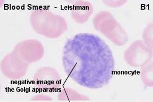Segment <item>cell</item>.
Masks as SVG:
<instances>
[{
    "label": "cell",
    "mask_w": 153,
    "mask_h": 102,
    "mask_svg": "<svg viewBox=\"0 0 153 102\" xmlns=\"http://www.w3.org/2000/svg\"><path fill=\"white\" fill-rule=\"evenodd\" d=\"M153 48L148 47L142 40H136L125 51L124 60L133 68H141L153 59Z\"/></svg>",
    "instance_id": "4"
},
{
    "label": "cell",
    "mask_w": 153,
    "mask_h": 102,
    "mask_svg": "<svg viewBox=\"0 0 153 102\" xmlns=\"http://www.w3.org/2000/svg\"><path fill=\"white\" fill-rule=\"evenodd\" d=\"M13 50L29 64L40 60L45 53L42 43L35 39H28L21 41L16 45Z\"/></svg>",
    "instance_id": "6"
},
{
    "label": "cell",
    "mask_w": 153,
    "mask_h": 102,
    "mask_svg": "<svg viewBox=\"0 0 153 102\" xmlns=\"http://www.w3.org/2000/svg\"><path fill=\"white\" fill-rule=\"evenodd\" d=\"M32 28L38 34L49 38H57L68 30L65 17L45 8L33 10L30 15Z\"/></svg>",
    "instance_id": "2"
},
{
    "label": "cell",
    "mask_w": 153,
    "mask_h": 102,
    "mask_svg": "<svg viewBox=\"0 0 153 102\" xmlns=\"http://www.w3.org/2000/svg\"><path fill=\"white\" fill-rule=\"evenodd\" d=\"M103 3L109 7L112 8H117L125 5L127 1L125 0H104Z\"/></svg>",
    "instance_id": "11"
},
{
    "label": "cell",
    "mask_w": 153,
    "mask_h": 102,
    "mask_svg": "<svg viewBox=\"0 0 153 102\" xmlns=\"http://www.w3.org/2000/svg\"><path fill=\"white\" fill-rule=\"evenodd\" d=\"M29 65L13 49L1 60V70L6 78L19 79L26 74Z\"/></svg>",
    "instance_id": "5"
},
{
    "label": "cell",
    "mask_w": 153,
    "mask_h": 102,
    "mask_svg": "<svg viewBox=\"0 0 153 102\" xmlns=\"http://www.w3.org/2000/svg\"><path fill=\"white\" fill-rule=\"evenodd\" d=\"M153 22L149 23L143 30L142 38L143 42L150 48H153Z\"/></svg>",
    "instance_id": "10"
},
{
    "label": "cell",
    "mask_w": 153,
    "mask_h": 102,
    "mask_svg": "<svg viewBox=\"0 0 153 102\" xmlns=\"http://www.w3.org/2000/svg\"><path fill=\"white\" fill-rule=\"evenodd\" d=\"M140 77L141 80L146 86L153 87V59L140 68Z\"/></svg>",
    "instance_id": "9"
},
{
    "label": "cell",
    "mask_w": 153,
    "mask_h": 102,
    "mask_svg": "<svg viewBox=\"0 0 153 102\" xmlns=\"http://www.w3.org/2000/svg\"><path fill=\"white\" fill-rule=\"evenodd\" d=\"M62 63L69 78L90 89L108 85L115 66L110 47L99 36L91 33H78L66 40Z\"/></svg>",
    "instance_id": "1"
},
{
    "label": "cell",
    "mask_w": 153,
    "mask_h": 102,
    "mask_svg": "<svg viewBox=\"0 0 153 102\" xmlns=\"http://www.w3.org/2000/svg\"><path fill=\"white\" fill-rule=\"evenodd\" d=\"M71 3V16L72 19L78 24H83L88 20L94 12V6L87 1H70Z\"/></svg>",
    "instance_id": "8"
},
{
    "label": "cell",
    "mask_w": 153,
    "mask_h": 102,
    "mask_svg": "<svg viewBox=\"0 0 153 102\" xmlns=\"http://www.w3.org/2000/svg\"><path fill=\"white\" fill-rule=\"evenodd\" d=\"M33 80L39 88L52 89L59 86L61 77L55 68L45 66L39 68L34 74Z\"/></svg>",
    "instance_id": "7"
},
{
    "label": "cell",
    "mask_w": 153,
    "mask_h": 102,
    "mask_svg": "<svg viewBox=\"0 0 153 102\" xmlns=\"http://www.w3.org/2000/svg\"><path fill=\"white\" fill-rule=\"evenodd\" d=\"M95 30L101 32L115 45L124 46L128 42L127 32L114 16L108 11L98 12L92 19Z\"/></svg>",
    "instance_id": "3"
}]
</instances>
